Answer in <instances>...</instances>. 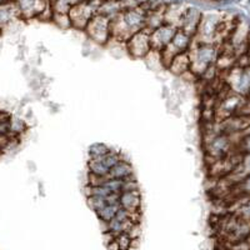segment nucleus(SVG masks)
Wrapping results in <instances>:
<instances>
[{
    "label": "nucleus",
    "instance_id": "obj_1",
    "mask_svg": "<svg viewBox=\"0 0 250 250\" xmlns=\"http://www.w3.org/2000/svg\"><path fill=\"white\" fill-rule=\"evenodd\" d=\"M89 39L93 40L94 43L105 45L110 42V18L104 14L97 13L91 18L89 24L86 25L85 30Z\"/></svg>",
    "mask_w": 250,
    "mask_h": 250
},
{
    "label": "nucleus",
    "instance_id": "obj_2",
    "mask_svg": "<svg viewBox=\"0 0 250 250\" xmlns=\"http://www.w3.org/2000/svg\"><path fill=\"white\" fill-rule=\"evenodd\" d=\"M98 10L89 0H83L80 3L73 5L69 10V18L71 20V26L77 30H85L86 25L91 18L97 14Z\"/></svg>",
    "mask_w": 250,
    "mask_h": 250
},
{
    "label": "nucleus",
    "instance_id": "obj_3",
    "mask_svg": "<svg viewBox=\"0 0 250 250\" xmlns=\"http://www.w3.org/2000/svg\"><path fill=\"white\" fill-rule=\"evenodd\" d=\"M150 31L146 29L138 31L137 34H134L130 39L125 43L126 50L129 54L135 59H143L146 58V55L151 51L150 44Z\"/></svg>",
    "mask_w": 250,
    "mask_h": 250
},
{
    "label": "nucleus",
    "instance_id": "obj_4",
    "mask_svg": "<svg viewBox=\"0 0 250 250\" xmlns=\"http://www.w3.org/2000/svg\"><path fill=\"white\" fill-rule=\"evenodd\" d=\"M123 159H124V156L122 154L118 153V151L110 150L108 154L100 156V158L89 159V171L94 174H98V175H109L110 169Z\"/></svg>",
    "mask_w": 250,
    "mask_h": 250
},
{
    "label": "nucleus",
    "instance_id": "obj_5",
    "mask_svg": "<svg viewBox=\"0 0 250 250\" xmlns=\"http://www.w3.org/2000/svg\"><path fill=\"white\" fill-rule=\"evenodd\" d=\"M178 28L170 25V24H163L150 34L151 49L156 51H162L165 46L171 43L174 35H175Z\"/></svg>",
    "mask_w": 250,
    "mask_h": 250
},
{
    "label": "nucleus",
    "instance_id": "obj_6",
    "mask_svg": "<svg viewBox=\"0 0 250 250\" xmlns=\"http://www.w3.org/2000/svg\"><path fill=\"white\" fill-rule=\"evenodd\" d=\"M202 18L203 13L200 10H198L195 8H188L185 10L184 15H183L182 20H180V24L178 26V29L184 31L185 34H188L189 37L194 38L196 35V33H198Z\"/></svg>",
    "mask_w": 250,
    "mask_h": 250
},
{
    "label": "nucleus",
    "instance_id": "obj_7",
    "mask_svg": "<svg viewBox=\"0 0 250 250\" xmlns=\"http://www.w3.org/2000/svg\"><path fill=\"white\" fill-rule=\"evenodd\" d=\"M19 18H21V13L15 0H6L0 3V29L9 25Z\"/></svg>",
    "mask_w": 250,
    "mask_h": 250
},
{
    "label": "nucleus",
    "instance_id": "obj_8",
    "mask_svg": "<svg viewBox=\"0 0 250 250\" xmlns=\"http://www.w3.org/2000/svg\"><path fill=\"white\" fill-rule=\"evenodd\" d=\"M119 203L122 209L126 211H130V213L142 211V196H140L139 190L122 193Z\"/></svg>",
    "mask_w": 250,
    "mask_h": 250
},
{
    "label": "nucleus",
    "instance_id": "obj_9",
    "mask_svg": "<svg viewBox=\"0 0 250 250\" xmlns=\"http://www.w3.org/2000/svg\"><path fill=\"white\" fill-rule=\"evenodd\" d=\"M168 70L170 71L171 74L176 75V77H182L188 70H190V58H189L188 51L176 55L173 62H171Z\"/></svg>",
    "mask_w": 250,
    "mask_h": 250
},
{
    "label": "nucleus",
    "instance_id": "obj_10",
    "mask_svg": "<svg viewBox=\"0 0 250 250\" xmlns=\"http://www.w3.org/2000/svg\"><path fill=\"white\" fill-rule=\"evenodd\" d=\"M133 167L130 165V163L128 160H120L118 164H115L113 168L109 171V176L111 179H118V180H124L126 178H130L133 176Z\"/></svg>",
    "mask_w": 250,
    "mask_h": 250
},
{
    "label": "nucleus",
    "instance_id": "obj_11",
    "mask_svg": "<svg viewBox=\"0 0 250 250\" xmlns=\"http://www.w3.org/2000/svg\"><path fill=\"white\" fill-rule=\"evenodd\" d=\"M191 40H193V38L185 34L184 31L180 30V29H178L175 35H174L173 40H171V44H173L174 48L179 51V53H185V51H188L189 48H190Z\"/></svg>",
    "mask_w": 250,
    "mask_h": 250
},
{
    "label": "nucleus",
    "instance_id": "obj_12",
    "mask_svg": "<svg viewBox=\"0 0 250 250\" xmlns=\"http://www.w3.org/2000/svg\"><path fill=\"white\" fill-rule=\"evenodd\" d=\"M111 180V178L109 175H98V174H94L88 171V185L89 187H105L109 182Z\"/></svg>",
    "mask_w": 250,
    "mask_h": 250
},
{
    "label": "nucleus",
    "instance_id": "obj_13",
    "mask_svg": "<svg viewBox=\"0 0 250 250\" xmlns=\"http://www.w3.org/2000/svg\"><path fill=\"white\" fill-rule=\"evenodd\" d=\"M53 21H54L60 29H64V30H65V29L73 28V26H71V20L70 18H69V14H57V13H54V14H53Z\"/></svg>",
    "mask_w": 250,
    "mask_h": 250
},
{
    "label": "nucleus",
    "instance_id": "obj_14",
    "mask_svg": "<svg viewBox=\"0 0 250 250\" xmlns=\"http://www.w3.org/2000/svg\"><path fill=\"white\" fill-rule=\"evenodd\" d=\"M111 149L108 148L106 145L104 144H95L90 148V153H89V159H95V158H100V156L105 155L110 151Z\"/></svg>",
    "mask_w": 250,
    "mask_h": 250
},
{
    "label": "nucleus",
    "instance_id": "obj_15",
    "mask_svg": "<svg viewBox=\"0 0 250 250\" xmlns=\"http://www.w3.org/2000/svg\"><path fill=\"white\" fill-rule=\"evenodd\" d=\"M117 242L119 244L120 250H130V245H131V238L126 233H123L120 235H118Z\"/></svg>",
    "mask_w": 250,
    "mask_h": 250
},
{
    "label": "nucleus",
    "instance_id": "obj_16",
    "mask_svg": "<svg viewBox=\"0 0 250 250\" xmlns=\"http://www.w3.org/2000/svg\"><path fill=\"white\" fill-rule=\"evenodd\" d=\"M0 137L13 138V135H12V123H10V119L4 120V122L0 123Z\"/></svg>",
    "mask_w": 250,
    "mask_h": 250
},
{
    "label": "nucleus",
    "instance_id": "obj_17",
    "mask_svg": "<svg viewBox=\"0 0 250 250\" xmlns=\"http://www.w3.org/2000/svg\"><path fill=\"white\" fill-rule=\"evenodd\" d=\"M106 250H120V247H119V244H118L117 239H115V240H113V242H111L109 245H106Z\"/></svg>",
    "mask_w": 250,
    "mask_h": 250
},
{
    "label": "nucleus",
    "instance_id": "obj_18",
    "mask_svg": "<svg viewBox=\"0 0 250 250\" xmlns=\"http://www.w3.org/2000/svg\"><path fill=\"white\" fill-rule=\"evenodd\" d=\"M12 118V115L8 113V111H4V110H0V123L4 122V120H8Z\"/></svg>",
    "mask_w": 250,
    "mask_h": 250
},
{
    "label": "nucleus",
    "instance_id": "obj_19",
    "mask_svg": "<svg viewBox=\"0 0 250 250\" xmlns=\"http://www.w3.org/2000/svg\"><path fill=\"white\" fill-rule=\"evenodd\" d=\"M3 153H4V150L1 148H0V155H1V154H3Z\"/></svg>",
    "mask_w": 250,
    "mask_h": 250
}]
</instances>
